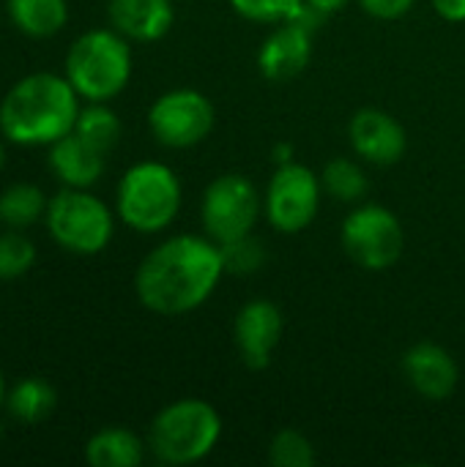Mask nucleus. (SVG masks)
Listing matches in <instances>:
<instances>
[{
	"label": "nucleus",
	"mask_w": 465,
	"mask_h": 467,
	"mask_svg": "<svg viewBox=\"0 0 465 467\" xmlns=\"http://www.w3.org/2000/svg\"><path fill=\"white\" fill-rule=\"evenodd\" d=\"M225 276L222 249L208 235H173L151 249L134 274L140 304L162 317L203 306Z\"/></svg>",
	"instance_id": "obj_1"
},
{
	"label": "nucleus",
	"mask_w": 465,
	"mask_h": 467,
	"mask_svg": "<svg viewBox=\"0 0 465 467\" xmlns=\"http://www.w3.org/2000/svg\"><path fill=\"white\" fill-rule=\"evenodd\" d=\"M79 93L66 77L38 71L8 88L0 101V131L14 145H52L74 131Z\"/></svg>",
	"instance_id": "obj_2"
},
{
	"label": "nucleus",
	"mask_w": 465,
	"mask_h": 467,
	"mask_svg": "<svg viewBox=\"0 0 465 467\" xmlns=\"http://www.w3.org/2000/svg\"><path fill=\"white\" fill-rule=\"evenodd\" d=\"M222 438L219 410L197 397L175 400L164 405L148 430V449L162 465H195L203 462Z\"/></svg>",
	"instance_id": "obj_3"
},
{
	"label": "nucleus",
	"mask_w": 465,
	"mask_h": 467,
	"mask_svg": "<svg viewBox=\"0 0 465 467\" xmlns=\"http://www.w3.org/2000/svg\"><path fill=\"white\" fill-rule=\"evenodd\" d=\"M66 79L85 101H112L132 79V47L118 30H88L69 47Z\"/></svg>",
	"instance_id": "obj_4"
},
{
	"label": "nucleus",
	"mask_w": 465,
	"mask_h": 467,
	"mask_svg": "<svg viewBox=\"0 0 465 467\" xmlns=\"http://www.w3.org/2000/svg\"><path fill=\"white\" fill-rule=\"evenodd\" d=\"M181 181L162 161H140L123 172L115 192V211L126 227L143 235L167 230L181 211Z\"/></svg>",
	"instance_id": "obj_5"
},
{
	"label": "nucleus",
	"mask_w": 465,
	"mask_h": 467,
	"mask_svg": "<svg viewBox=\"0 0 465 467\" xmlns=\"http://www.w3.org/2000/svg\"><path fill=\"white\" fill-rule=\"evenodd\" d=\"M47 233L69 254L93 257L101 254L115 233L112 211L88 189L63 186L47 202Z\"/></svg>",
	"instance_id": "obj_6"
},
{
	"label": "nucleus",
	"mask_w": 465,
	"mask_h": 467,
	"mask_svg": "<svg viewBox=\"0 0 465 467\" xmlns=\"http://www.w3.org/2000/svg\"><path fill=\"white\" fill-rule=\"evenodd\" d=\"M340 244L348 260H354L365 271H386L403 257L406 235L400 219L378 202H367L354 208L343 227Z\"/></svg>",
	"instance_id": "obj_7"
},
{
	"label": "nucleus",
	"mask_w": 465,
	"mask_h": 467,
	"mask_svg": "<svg viewBox=\"0 0 465 467\" xmlns=\"http://www.w3.org/2000/svg\"><path fill=\"white\" fill-rule=\"evenodd\" d=\"M260 211H263V200L258 186L247 175L227 172L206 186L200 222L206 235L222 246L249 235L260 219Z\"/></svg>",
	"instance_id": "obj_8"
},
{
	"label": "nucleus",
	"mask_w": 465,
	"mask_h": 467,
	"mask_svg": "<svg viewBox=\"0 0 465 467\" xmlns=\"http://www.w3.org/2000/svg\"><path fill=\"white\" fill-rule=\"evenodd\" d=\"M321 194H323L321 175H315L310 167L299 161L277 164L263 197V211L269 224L285 235H296L307 230L318 216Z\"/></svg>",
	"instance_id": "obj_9"
},
{
	"label": "nucleus",
	"mask_w": 465,
	"mask_h": 467,
	"mask_svg": "<svg viewBox=\"0 0 465 467\" xmlns=\"http://www.w3.org/2000/svg\"><path fill=\"white\" fill-rule=\"evenodd\" d=\"M148 129L153 140L173 150L200 145L214 129V104L195 88H175L162 93L148 109Z\"/></svg>",
	"instance_id": "obj_10"
},
{
	"label": "nucleus",
	"mask_w": 465,
	"mask_h": 467,
	"mask_svg": "<svg viewBox=\"0 0 465 467\" xmlns=\"http://www.w3.org/2000/svg\"><path fill=\"white\" fill-rule=\"evenodd\" d=\"M282 331H285V317L274 301L258 298L244 304L233 320V342L241 364L255 372L266 369L282 339Z\"/></svg>",
	"instance_id": "obj_11"
},
{
	"label": "nucleus",
	"mask_w": 465,
	"mask_h": 467,
	"mask_svg": "<svg viewBox=\"0 0 465 467\" xmlns=\"http://www.w3.org/2000/svg\"><path fill=\"white\" fill-rule=\"evenodd\" d=\"M348 140L359 159L375 164V167H392L403 159L408 148V137L403 123L375 107H365L354 112L348 123Z\"/></svg>",
	"instance_id": "obj_12"
},
{
	"label": "nucleus",
	"mask_w": 465,
	"mask_h": 467,
	"mask_svg": "<svg viewBox=\"0 0 465 467\" xmlns=\"http://www.w3.org/2000/svg\"><path fill=\"white\" fill-rule=\"evenodd\" d=\"M403 375L408 386L430 402L449 400L460 380L458 361L447 348L436 342H419L408 348L403 356Z\"/></svg>",
	"instance_id": "obj_13"
},
{
	"label": "nucleus",
	"mask_w": 465,
	"mask_h": 467,
	"mask_svg": "<svg viewBox=\"0 0 465 467\" xmlns=\"http://www.w3.org/2000/svg\"><path fill=\"white\" fill-rule=\"evenodd\" d=\"M312 60V30L288 19L280 22L258 49V68L266 79L285 82L299 77Z\"/></svg>",
	"instance_id": "obj_14"
},
{
	"label": "nucleus",
	"mask_w": 465,
	"mask_h": 467,
	"mask_svg": "<svg viewBox=\"0 0 465 467\" xmlns=\"http://www.w3.org/2000/svg\"><path fill=\"white\" fill-rule=\"evenodd\" d=\"M107 16L112 30L129 41L151 44L170 33L175 22L173 0H110Z\"/></svg>",
	"instance_id": "obj_15"
},
{
	"label": "nucleus",
	"mask_w": 465,
	"mask_h": 467,
	"mask_svg": "<svg viewBox=\"0 0 465 467\" xmlns=\"http://www.w3.org/2000/svg\"><path fill=\"white\" fill-rule=\"evenodd\" d=\"M104 156L79 134L69 131L49 145V170L69 189H90L104 175Z\"/></svg>",
	"instance_id": "obj_16"
},
{
	"label": "nucleus",
	"mask_w": 465,
	"mask_h": 467,
	"mask_svg": "<svg viewBox=\"0 0 465 467\" xmlns=\"http://www.w3.org/2000/svg\"><path fill=\"white\" fill-rule=\"evenodd\" d=\"M143 457L145 443L123 427L99 430L85 443V460L90 467H137Z\"/></svg>",
	"instance_id": "obj_17"
},
{
	"label": "nucleus",
	"mask_w": 465,
	"mask_h": 467,
	"mask_svg": "<svg viewBox=\"0 0 465 467\" xmlns=\"http://www.w3.org/2000/svg\"><path fill=\"white\" fill-rule=\"evenodd\" d=\"M5 11L27 38H52L69 22L66 0H5Z\"/></svg>",
	"instance_id": "obj_18"
},
{
	"label": "nucleus",
	"mask_w": 465,
	"mask_h": 467,
	"mask_svg": "<svg viewBox=\"0 0 465 467\" xmlns=\"http://www.w3.org/2000/svg\"><path fill=\"white\" fill-rule=\"evenodd\" d=\"M58 405L55 389L41 378H25L5 394V410L22 424L44 421Z\"/></svg>",
	"instance_id": "obj_19"
},
{
	"label": "nucleus",
	"mask_w": 465,
	"mask_h": 467,
	"mask_svg": "<svg viewBox=\"0 0 465 467\" xmlns=\"http://www.w3.org/2000/svg\"><path fill=\"white\" fill-rule=\"evenodd\" d=\"M47 197L33 183H11L0 192V222L11 230H25L47 213Z\"/></svg>",
	"instance_id": "obj_20"
},
{
	"label": "nucleus",
	"mask_w": 465,
	"mask_h": 467,
	"mask_svg": "<svg viewBox=\"0 0 465 467\" xmlns=\"http://www.w3.org/2000/svg\"><path fill=\"white\" fill-rule=\"evenodd\" d=\"M74 134L101 153H110L121 140V118L107 107V101H88V107H82L77 115Z\"/></svg>",
	"instance_id": "obj_21"
},
{
	"label": "nucleus",
	"mask_w": 465,
	"mask_h": 467,
	"mask_svg": "<svg viewBox=\"0 0 465 467\" xmlns=\"http://www.w3.org/2000/svg\"><path fill=\"white\" fill-rule=\"evenodd\" d=\"M321 186L329 197L340 200V202H359L367 194V175L362 170L359 161L348 159V156H337L332 161H326V167L321 170Z\"/></svg>",
	"instance_id": "obj_22"
},
{
	"label": "nucleus",
	"mask_w": 465,
	"mask_h": 467,
	"mask_svg": "<svg viewBox=\"0 0 465 467\" xmlns=\"http://www.w3.org/2000/svg\"><path fill=\"white\" fill-rule=\"evenodd\" d=\"M269 462L274 467H312L315 449L299 430H280L269 443Z\"/></svg>",
	"instance_id": "obj_23"
},
{
	"label": "nucleus",
	"mask_w": 465,
	"mask_h": 467,
	"mask_svg": "<svg viewBox=\"0 0 465 467\" xmlns=\"http://www.w3.org/2000/svg\"><path fill=\"white\" fill-rule=\"evenodd\" d=\"M36 263V246L19 230H8L0 235V282H11L25 276Z\"/></svg>",
	"instance_id": "obj_24"
},
{
	"label": "nucleus",
	"mask_w": 465,
	"mask_h": 467,
	"mask_svg": "<svg viewBox=\"0 0 465 467\" xmlns=\"http://www.w3.org/2000/svg\"><path fill=\"white\" fill-rule=\"evenodd\" d=\"M222 263H225V274H236V276H249L255 271H260V265L266 263V249L263 244L249 233L244 238H236L230 244H222Z\"/></svg>",
	"instance_id": "obj_25"
},
{
	"label": "nucleus",
	"mask_w": 465,
	"mask_h": 467,
	"mask_svg": "<svg viewBox=\"0 0 465 467\" xmlns=\"http://www.w3.org/2000/svg\"><path fill=\"white\" fill-rule=\"evenodd\" d=\"M233 11L249 22H269V25H280L293 19L304 0H230Z\"/></svg>",
	"instance_id": "obj_26"
},
{
	"label": "nucleus",
	"mask_w": 465,
	"mask_h": 467,
	"mask_svg": "<svg viewBox=\"0 0 465 467\" xmlns=\"http://www.w3.org/2000/svg\"><path fill=\"white\" fill-rule=\"evenodd\" d=\"M375 19H400L414 8V0H356Z\"/></svg>",
	"instance_id": "obj_27"
},
{
	"label": "nucleus",
	"mask_w": 465,
	"mask_h": 467,
	"mask_svg": "<svg viewBox=\"0 0 465 467\" xmlns=\"http://www.w3.org/2000/svg\"><path fill=\"white\" fill-rule=\"evenodd\" d=\"M433 8L447 22H465V0H433Z\"/></svg>",
	"instance_id": "obj_28"
},
{
	"label": "nucleus",
	"mask_w": 465,
	"mask_h": 467,
	"mask_svg": "<svg viewBox=\"0 0 465 467\" xmlns=\"http://www.w3.org/2000/svg\"><path fill=\"white\" fill-rule=\"evenodd\" d=\"M304 3H310L312 8H318V11H323L326 16L348 5V0H304Z\"/></svg>",
	"instance_id": "obj_29"
},
{
	"label": "nucleus",
	"mask_w": 465,
	"mask_h": 467,
	"mask_svg": "<svg viewBox=\"0 0 465 467\" xmlns=\"http://www.w3.org/2000/svg\"><path fill=\"white\" fill-rule=\"evenodd\" d=\"M274 161H277V164L293 161V148H291V145H285V142H282V145H277V148H274Z\"/></svg>",
	"instance_id": "obj_30"
},
{
	"label": "nucleus",
	"mask_w": 465,
	"mask_h": 467,
	"mask_svg": "<svg viewBox=\"0 0 465 467\" xmlns=\"http://www.w3.org/2000/svg\"><path fill=\"white\" fill-rule=\"evenodd\" d=\"M5 394L8 391H5V380H3V372H0V408L5 405Z\"/></svg>",
	"instance_id": "obj_31"
},
{
	"label": "nucleus",
	"mask_w": 465,
	"mask_h": 467,
	"mask_svg": "<svg viewBox=\"0 0 465 467\" xmlns=\"http://www.w3.org/2000/svg\"><path fill=\"white\" fill-rule=\"evenodd\" d=\"M3 161H5V150H3V145H0V170H3Z\"/></svg>",
	"instance_id": "obj_32"
}]
</instances>
